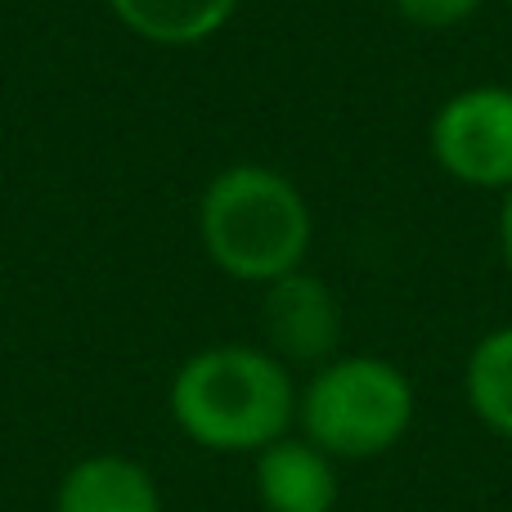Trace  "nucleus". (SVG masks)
<instances>
[{
    "label": "nucleus",
    "instance_id": "obj_1",
    "mask_svg": "<svg viewBox=\"0 0 512 512\" xmlns=\"http://www.w3.org/2000/svg\"><path fill=\"white\" fill-rule=\"evenodd\" d=\"M292 369L252 342L194 351L167 391L171 423L212 454H261L297 423Z\"/></svg>",
    "mask_w": 512,
    "mask_h": 512
},
{
    "label": "nucleus",
    "instance_id": "obj_2",
    "mask_svg": "<svg viewBox=\"0 0 512 512\" xmlns=\"http://www.w3.org/2000/svg\"><path fill=\"white\" fill-rule=\"evenodd\" d=\"M198 243L225 279L265 288L306 265L315 216L297 180L279 167L234 162L198 194Z\"/></svg>",
    "mask_w": 512,
    "mask_h": 512
},
{
    "label": "nucleus",
    "instance_id": "obj_3",
    "mask_svg": "<svg viewBox=\"0 0 512 512\" xmlns=\"http://www.w3.org/2000/svg\"><path fill=\"white\" fill-rule=\"evenodd\" d=\"M414 382L387 355H333L297 396V423L328 459H382L414 427Z\"/></svg>",
    "mask_w": 512,
    "mask_h": 512
},
{
    "label": "nucleus",
    "instance_id": "obj_4",
    "mask_svg": "<svg viewBox=\"0 0 512 512\" xmlns=\"http://www.w3.org/2000/svg\"><path fill=\"white\" fill-rule=\"evenodd\" d=\"M436 167L463 189L508 194L512 189V86H463L441 99L427 126Z\"/></svg>",
    "mask_w": 512,
    "mask_h": 512
},
{
    "label": "nucleus",
    "instance_id": "obj_5",
    "mask_svg": "<svg viewBox=\"0 0 512 512\" xmlns=\"http://www.w3.org/2000/svg\"><path fill=\"white\" fill-rule=\"evenodd\" d=\"M265 351L283 364H328L342 346V306L337 292L306 265L261 288Z\"/></svg>",
    "mask_w": 512,
    "mask_h": 512
},
{
    "label": "nucleus",
    "instance_id": "obj_6",
    "mask_svg": "<svg viewBox=\"0 0 512 512\" xmlns=\"http://www.w3.org/2000/svg\"><path fill=\"white\" fill-rule=\"evenodd\" d=\"M256 495L265 512H333L337 463L306 436H283L256 454Z\"/></svg>",
    "mask_w": 512,
    "mask_h": 512
},
{
    "label": "nucleus",
    "instance_id": "obj_7",
    "mask_svg": "<svg viewBox=\"0 0 512 512\" xmlns=\"http://www.w3.org/2000/svg\"><path fill=\"white\" fill-rule=\"evenodd\" d=\"M54 512H162L158 481L126 454H90L59 481Z\"/></svg>",
    "mask_w": 512,
    "mask_h": 512
},
{
    "label": "nucleus",
    "instance_id": "obj_8",
    "mask_svg": "<svg viewBox=\"0 0 512 512\" xmlns=\"http://www.w3.org/2000/svg\"><path fill=\"white\" fill-rule=\"evenodd\" d=\"M108 14L144 45L198 50L234 23L243 0H104Z\"/></svg>",
    "mask_w": 512,
    "mask_h": 512
},
{
    "label": "nucleus",
    "instance_id": "obj_9",
    "mask_svg": "<svg viewBox=\"0 0 512 512\" xmlns=\"http://www.w3.org/2000/svg\"><path fill=\"white\" fill-rule=\"evenodd\" d=\"M463 396H468V409L499 441H512V324L490 328L468 351Z\"/></svg>",
    "mask_w": 512,
    "mask_h": 512
},
{
    "label": "nucleus",
    "instance_id": "obj_10",
    "mask_svg": "<svg viewBox=\"0 0 512 512\" xmlns=\"http://www.w3.org/2000/svg\"><path fill=\"white\" fill-rule=\"evenodd\" d=\"M391 5L418 32H454V27L472 23L486 0H391Z\"/></svg>",
    "mask_w": 512,
    "mask_h": 512
},
{
    "label": "nucleus",
    "instance_id": "obj_11",
    "mask_svg": "<svg viewBox=\"0 0 512 512\" xmlns=\"http://www.w3.org/2000/svg\"><path fill=\"white\" fill-rule=\"evenodd\" d=\"M499 198H504V203H499V252H504V265L512 270V189Z\"/></svg>",
    "mask_w": 512,
    "mask_h": 512
},
{
    "label": "nucleus",
    "instance_id": "obj_12",
    "mask_svg": "<svg viewBox=\"0 0 512 512\" xmlns=\"http://www.w3.org/2000/svg\"><path fill=\"white\" fill-rule=\"evenodd\" d=\"M508 5H512V0H508Z\"/></svg>",
    "mask_w": 512,
    "mask_h": 512
}]
</instances>
